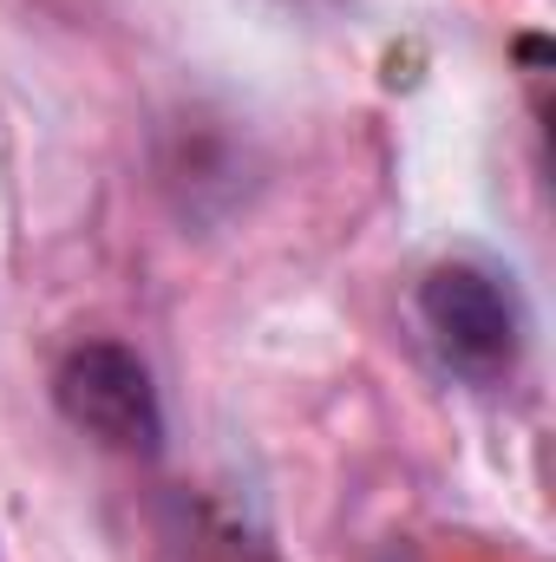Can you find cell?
Masks as SVG:
<instances>
[{
  "instance_id": "obj_2",
  "label": "cell",
  "mask_w": 556,
  "mask_h": 562,
  "mask_svg": "<svg viewBox=\"0 0 556 562\" xmlns=\"http://www.w3.org/2000/svg\"><path fill=\"white\" fill-rule=\"evenodd\" d=\"M53 400L59 413L79 425L86 438L112 445V451H157L164 438V413H157V386L132 347L119 340H86L59 360L53 373Z\"/></svg>"
},
{
  "instance_id": "obj_1",
  "label": "cell",
  "mask_w": 556,
  "mask_h": 562,
  "mask_svg": "<svg viewBox=\"0 0 556 562\" xmlns=\"http://www.w3.org/2000/svg\"><path fill=\"white\" fill-rule=\"evenodd\" d=\"M419 321L438 360L465 380H504L518 367V301L478 262H438L419 288Z\"/></svg>"
}]
</instances>
